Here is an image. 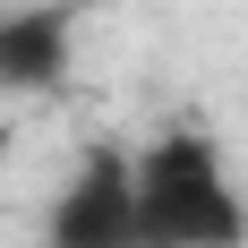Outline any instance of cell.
Masks as SVG:
<instances>
[{"label": "cell", "mask_w": 248, "mask_h": 248, "mask_svg": "<svg viewBox=\"0 0 248 248\" xmlns=\"http://www.w3.org/2000/svg\"><path fill=\"white\" fill-rule=\"evenodd\" d=\"M9 146H17V128H9V120H0V163H9Z\"/></svg>", "instance_id": "obj_4"}, {"label": "cell", "mask_w": 248, "mask_h": 248, "mask_svg": "<svg viewBox=\"0 0 248 248\" xmlns=\"http://www.w3.org/2000/svg\"><path fill=\"white\" fill-rule=\"evenodd\" d=\"M43 248H137L128 214V146H86L43 205Z\"/></svg>", "instance_id": "obj_2"}, {"label": "cell", "mask_w": 248, "mask_h": 248, "mask_svg": "<svg viewBox=\"0 0 248 248\" xmlns=\"http://www.w3.org/2000/svg\"><path fill=\"white\" fill-rule=\"evenodd\" d=\"M69 69H77V9L69 0L0 9V94H60Z\"/></svg>", "instance_id": "obj_3"}, {"label": "cell", "mask_w": 248, "mask_h": 248, "mask_svg": "<svg viewBox=\"0 0 248 248\" xmlns=\"http://www.w3.org/2000/svg\"><path fill=\"white\" fill-rule=\"evenodd\" d=\"M128 214L137 248H248V188L205 128H163L128 146Z\"/></svg>", "instance_id": "obj_1"}]
</instances>
